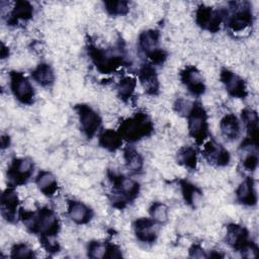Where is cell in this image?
<instances>
[{
	"label": "cell",
	"mask_w": 259,
	"mask_h": 259,
	"mask_svg": "<svg viewBox=\"0 0 259 259\" xmlns=\"http://www.w3.org/2000/svg\"><path fill=\"white\" fill-rule=\"evenodd\" d=\"M19 221L25 229L39 238H56L61 230V224L56 211L49 206H41L35 210L20 208Z\"/></svg>",
	"instance_id": "1"
},
{
	"label": "cell",
	"mask_w": 259,
	"mask_h": 259,
	"mask_svg": "<svg viewBox=\"0 0 259 259\" xmlns=\"http://www.w3.org/2000/svg\"><path fill=\"white\" fill-rule=\"evenodd\" d=\"M87 54L96 70L102 74L113 73L118 68L127 64V57L122 44L106 49L89 44Z\"/></svg>",
	"instance_id": "2"
},
{
	"label": "cell",
	"mask_w": 259,
	"mask_h": 259,
	"mask_svg": "<svg viewBox=\"0 0 259 259\" xmlns=\"http://www.w3.org/2000/svg\"><path fill=\"white\" fill-rule=\"evenodd\" d=\"M107 177L112 186L110 202L115 208H124L139 196L141 185L136 179L112 170L107 172Z\"/></svg>",
	"instance_id": "3"
},
{
	"label": "cell",
	"mask_w": 259,
	"mask_h": 259,
	"mask_svg": "<svg viewBox=\"0 0 259 259\" xmlns=\"http://www.w3.org/2000/svg\"><path fill=\"white\" fill-rule=\"evenodd\" d=\"M117 132L122 140L133 144L150 137L154 132V123L145 111H138L124 118L118 125Z\"/></svg>",
	"instance_id": "4"
},
{
	"label": "cell",
	"mask_w": 259,
	"mask_h": 259,
	"mask_svg": "<svg viewBox=\"0 0 259 259\" xmlns=\"http://www.w3.org/2000/svg\"><path fill=\"white\" fill-rule=\"evenodd\" d=\"M224 10V22L230 31L240 33L252 26L254 15L249 2H231L230 8Z\"/></svg>",
	"instance_id": "5"
},
{
	"label": "cell",
	"mask_w": 259,
	"mask_h": 259,
	"mask_svg": "<svg viewBox=\"0 0 259 259\" xmlns=\"http://www.w3.org/2000/svg\"><path fill=\"white\" fill-rule=\"evenodd\" d=\"M186 118L190 138L196 145H202L208 139L209 134L208 116L205 108L200 102L194 101Z\"/></svg>",
	"instance_id": "6"
},
{
	"label": "cell",
	"mask_w": 259,
	"mask_h": 259,
	"mask_svg": "<svg viewBox=\"0 0 259 259\" xmlns=\"http://www.w3.org/2000/svg\"><path fill=\"white\" fill-rule=\"evenodd\" d=\"M138 48L153 66L162 65L167 60L168 54L160 46V32L156 29L142 31L138 37Z\"/></svg>",
	"instance_id": "7"
},
{
	"label": "cell",
	"mask_w": 259,
	"mask_h": 259,
	"mask_svg": "<svg viewBox=\"0 0 259 259\" xmlns=\"http://www.w3.org/2000/svg\"><path fill=\"white\" fill-rule=\"evenodd\" d=\"M10 90L15 99L24 105H32L35 99V91L30 80L21 72L9 73Z\"/></svg>",
	"instance_id": "8"
},
{
	"label": "cell",
	"mask_w": 259,
	"mask_h": 259,
	"mask_svg": "<svg viewBox=\"0 0 259 259\" xmlns=\"http://www.w3.org/2000/svg\"><path fill=\"white\" fill-rule=\"evenodd\" d=\"M34 171V163L28 157L14 158L7 168V179L9 186H21L26 184Z\"/></svg>",
	"instance_id": "9"
},
{
	"label": "cell",
	"mask_w": 259,
	"mask_h": 259,
	"mask_svg": "<svg viewBox=\"0 0 259 259\" xmlns=\"http://www.w3.org/2000/svg\"><path fill=\"white\" fill-rule=\"evenodd\" d=\"M195 23L198 27L211 33H215L221 29V25L225 19L224 9H214L211 6L200 4L195 10Z\"/></svg>",
	"instance_id": "10"
},
{
	"label": "cell",
	"mask_w": 259,
	"mask_h": 259,
	"mask_svg": "<svg viewBox=\"0 0 259 259\" xmlns=\"http://www.w3.org/2000/svg\"><path fill=\"white\" fill-rule=\"evenodd\" d=\"M74 109L78 115L81 131L87 139H92L100 133L102 118L96 110L84 103L77 104Z\"/></svg>",
	"instance_id": "11"
},
{
	"label": "cell",
	"mask_w": 259,
	"mask_h": 259,
	"mask_svg": "<svg viewBox=\"0 0 259 259\" xmlns=\"http://www.w3.org/2000/svg\"><path fill=\"white\" fill-rule=\"evenodd\" d=\"M220 80L223 83L227 93L234 98L245 99L248 96L247 84L243 78L231 71L230 69L223 68L220 72Z\"/></svg>",
	"instance_id": "12"
},
{
	"label": "cell",
	"mask_w": 259,
	"mask_h": 259,
	"mask_svg": "<svg viewBox=\"0 0 259 259\" xmlns=\"http://www.w3.org/2000/svg\"><path fill=\"white\" fill-rule=\"evenodd\" d=\"M202 156L210 164L217 167H225L231 161L229 151L213 139H207L202 144Z\"/></svg>",
	"instance_id": "13"
},
{
	"label": "cell",
	"mask_w": 259,
	"mask_h": 259,
	"mask_svg": "<svg viewBox=\"0 0 259 259\" xmlns=\"http://www.w3.org/2000/svg\"><path fill=\"white\" fill-rule=\"evenodd\" d=\"M180 81L187 91L195 97H199L205 92V83L200 71L195 66H186L180 71Z\"/></svg>",
	"instance_id": "14"
},
{
	"label": "cell",
	"mask_w": 259,
	"mask_h": 259,
	"mask_svg": "<svg viewBox=\"0 0 259 259\" xmlns=\"http://www.w3.org/2000/svg\"><path fill=\"white\" fill-rule=\"evenodd\" d=\"M1 214L8 223H15L19 220L20 199L13 186H8L1 194Z\"/></svg>",
	"instance_id": "15"
},
{
	"label": "cell",
	"mask_w": 259,
	"mask_h": 259,
	"mask_svg": "<svg viewBox=\"0 0 259 259\" xmlns=\"http://www.w3.org/2000/svg\"><path fill=\"white\" fill-rule=\"evenodd\" d=\"M138 80L144 89L145 93L150 96H155L160 91V82L155 67L146 63L138 70Z\"/></svg>",
	"instance_id": "16"
},
{
	"label": "cell",
	"mask_w": 259,
	"mask_h": 259,
	"mask_svg": "<svg viewBox=\"0 0 259 259\" xmlns=\"http://www.w3.org/2000/svg\"><path fill=\"white\" fill-rule=\"evenodd\" d=\"M158 224L151 218H139L133 224L138 241L144 244H153L158 238Z\"/></svg>",
	"instance_id": "17"
},
{
	"label": "cell",
	"mask_w": 259,
	"mask_h": 259,
	"mask_svg": "<svg viewBox=\"0 0 259 259\" xmlns=\"http://www.w3.org/2000/svg\"><path fill=\"white\" fill-rule=\"evenodd\" d=\"M226 243L237 252H241L250 242L249 231L235 223H231L226 227Z\"/></svg>",
	"instance_id": "18"
},
{
	"label": "cell",
	"mask_w": 259,
	"mask_h": 259,
	"mask_svg": "<svg viewBox=\"0 0 259 259\" xmlns=\"http://www.w3.org/2000/svg\"><path fill=\"white\" fill-rule=\"evenodd\" d=\"M67 214L76 225H87L92 220L94 212L86 203L80 200L70 199L67 201Z\"/></svg>",
	"instance_id": "19"
},
{
	"label": "cell",
	"mask_w": 259,
	"mask_h": 259,
	"mask_svg": "<svg viewBox=\"0 0 259 259\" xmlns=\"http://www.w3.org/2000/svg\"><path fill=\"white\" fill-rule=\"evenodd\" d=\"M240 161L242 166L247 171H255L258 166V144L251 142L248 139H244L239 147Z\"/></svg>",
	"instance_id": "20"
},
{
	"label": "cell",
	"mask_w": 259,
	"mask_h": 259,
	"mask_svg": "<svg viewBox=\"0 0 259 259\" xmlns=\"http://www.w3.org/2000/svg\"><path fill=\"white\" fill-rule=\"evenodd\" d=\"M33 5L25 0H18L14 3L11 10L8 12L7 24L17 25L19 22L29 21L33 17Z\"/></svg>",
	"instance_id": "21"
},
{
	"label": "cell",
	"mask_w": 259,
	"mask_h": 259,
	"mask_svg": "<svg viewBox=\"0 0 259 259\" xmlns=\"http://www.w3.org/2000/svg\"><path fill=\"white\" fill-rule=\"evenodd\" d=\"M236 198L238 202L245 206H254L257 204L258 196L255 181L252 177H246L242 180L236 189Z\"/></svg>",
	"instance_id": "22"
},
{
	"label": "cell",
	"mask_w": 259,
	"mask_h": 259,
	"mask_svg": "<svg viewBox=\"0 0 259 259\" xmlns=\"http://www.w3.org/2000/svg\"><path fill=\"white\" fill-rule=\"evenodd\" d=\"M241 121L243 122L247 137L246 139L258 144L259 142V116L256 110L244 108L241 112Z\"/></svg>",
	"instance_id": "23"
},
{
	"label": "cell",
	"mask_w": 259,
	"mask_h": 259,
	"mask_svg": "<svg viewBox=\"0 0 259 259\" xmlns=\"http://www.w3.org/2000/svg\"><path fill=\"white\" fill-rule=\"evenodd\" d=\"M220 131L226 140L236 141L241 136V121L234 113H227L220 120Z\"/></svg>",
	"instance_id": "24"
},
{
	"label": "cell",
	"mask_w": 259,
	"mask_h": 259,
	"mask_svg": "<svg viewBox=\"0 0 259 259\" xmlns=\"http://www.w3.org/2000/svg\"><path fill=\"white\" fill-rule=\"evenodd\" d=\"M35 185L45 196L50 198L54 197L59 190V183L56 176L48 170H41L37 173Z\"/></svg>",
	"instance_id": "25"
},
{
	"label": "cell",
	"mask_w": 259,
	"mask_h": 259,
	"mask_svg": "<svg viewBox=\"0 0 259 259\" xmlns=\"http://www.w3.org/2000/svg\"><path fill=\"white\" fill-rule=\"evenodd\" d=\"M123 140L117 130L105 128L98 134V144L101 148L108 152H116L122 148Z\"/></svg>",
	"instance_id": "26"
},
{
	"label": "cell",
	"mask_w": 259,
	"mask_h": 259,
	"mask_svg": "<svg viewBox=\"0 0 259 259\" xmlns=\"http://www.w3.org/2000/svg\"><path fill=\"white\" fill-rule=\"evenodd\" d=\"M123 161L126 170L132 175L140 174L144 169V158L143 156L132 146L123 148Z\"/></svg>",
	"instance_id": "27"
},
{
	"label": "cell",
	"mask_w": 259,
	"mask_h": 259,
	"mask_svg": "<svg viewBox=\"0 0 259 259\" xmlns=\"http://www.w3.org/2000/svg\"><path fill=\"white\" fill-rule=\"evenodd\" d=\"M32 80L44 88L51 87L56 80L54 69L47 63H39L30 73Z\"/></svg>",
	"instance_id": "28"
},
{
	"label": "cell",
	"mask_w": 259,
	"mask_h": 259,
	"mask_svg": "<svg viewBox=\"0 0 259 259\" xmlns=\"http://www.w3.org/2000/svg\"><path fill=\"white\" fill-rule=\"evenodd\" d=\"M137 78L131 75L122 76L116 83L115 90L118 98L123 102H128L134 97L137 89Z\"/></svg>",
	"instance_id": "29"
},
{
	"label": "cell",
	"mask_w": 259,
	"mask_h": 259,
	"mask_svg": "<svg viewBox=\"0 0 259 259\" xmlns=\"http://www.w3.org/2000/svg\"><path fill=\"white\" fill-rule=\"evenodd\" d=\"M176 160L178 164L185 169L190 171L195 170L198 162L197 151L191 146H183L178 150L176 154Z\"/></svg>",
	"instance_id": "30"
},
{
	"label": "cell",
	"mask_w": 259,
	"mask_h": 259,
	"mask_svg": "<svg viewBox=\"0 0 259 259\" xmlns=\"http://www.w3.org/2000/svg\"><path fill=\"white\" fill-rule=\"evenodd\" d=\"M179 185H180L181 195L185 203L191 207H195L200 197L202 196L201 190L187 180H180Z\"/></svg>",
	"instance_id": "31"
},
{
	"label": "cell",
	"mask_w": 259,
	"mask_h": 259,
	"mask_svg": "<svg viewBox=\"0 0 259 259\" xmlns=\"http://www.w3.org/2000/svg\"><path fill=\"white\" fill-rule=\"evenodd\" d=\"M149 214L150 218L159 226L164 225L169 219L168 206L163 202L155 201L149 207Z\"/></svg>",
	"instance_id": "32"
},
{
	"label": "cell",
	"mask_w": 259,
	"mask_h": 259,
	"mask_svg": "<svg viewBox=\"0 0 259 259\" xmlns=\"http://www.w3.org/2000/svg\"><path fill=\"white\" fill-rule=\"evenodd\" d=\"M103 6L106 12L112 16H123L130 11V3L124 0L104 1Z\"/></svg>",
	"instance_id": "33"
},
{
	"label": "cell",
	"mask_w": 259,
	"mask_h": 259,
	"mask_svg": "<svg viewBox=\"0 0 259 259\" xmlns=\"http://www.w3.org/2000/svg\"><path fill=\"white\" fill-rule=\"evenodd\" d=\"M87 255L90 258H108V242L91 241L87 245Z\"/></svg>",
	"instance_id": "34"
},
{
	"label": "cell",
	"mask_w": 259,
	"mask_h": 259,
	"mask_svg": "<svg viewBox=\"0 0 259 259\" xmlns=\"http://www.w3.org/2000/svg\"><path fill=\"white\" fill-rule=\"evenodd\" d=\"M12 258H33L35 257L33 249L26 243H15L10 249Z\"/></svg>",
	"instance_id": "35"
},
{
	"label": "cell",
	"mask_w": 259,
	"mask_h": 259,
	"mask_svg": "<svg viewBox=\"0 0 259 259\" xmlns=\"http://www.w3.org/2000/svg\"><path fill=\"white\" fill-rule=\"evenodd\" d=\"M193 105V102L183 98V97H179L178 99H176V101L174 102V110L179 114V115H182V116H187L191 107Z\"/></svg>",
	"instance_id": "36"
},
{
	"label": "cell",
	"mask_w": 259,
	"mask_h": 259,
	"mask_svg": "<svg viewBox=\"0 0 259 259\" xmlns=\"http://www.w3.org/2000/svg\"><path fill=\"white\" fill-rule=\"evenodd\" d=\"M240 253L245 258H256L259 255V248L256 243L251 241Z\"/></svg>",
	"instance_id": "37"
},
{
	"label": "cell",
	"mask_w": 259,
	"mask_h": 259,
	"mask_svg": "<svg viewBox=\"0 0 259 259\" xmlns=\"http://www.w3.org/2000/svg\"><path fill=\"white\" fill-rule=\"evenodd\" d=\"M189 256L193 258H207V253L199 244H193L189 248Z\"/></svg>",
	"instance_id": "38"
},
{
	"label": "cell",
	"mask_w": 259,
	"mask_h": 259,
	"mask_svg": "<svg viewBox=\"0 0 259 259\" xmlns=\"http://www.w3.org/2000/svg\"><path fill=\"white\" fill-rule=\"evenodd\" d=\"M9 145H10V138H9V136L3 135L1 137V149L4 150L5 148L9 147Z\"/></svg>",
	"instance_id": "39"
},
{
	"label": "cell",
	"mask_w": 259,
	"mask_h": 259,
	"mask_svg": "<svg viewBox=\"0 0 259 259\" xmlns=\"http://www.w3.org/2000/svg\"><path fill=\"white\" fill-rule=\"evenodd\" d=\"M9 56V49L8 47L5 46L4 42H2L1 45V59H5Z\"/></svg>",
	"instance_id": "40"
}]
</instances>
